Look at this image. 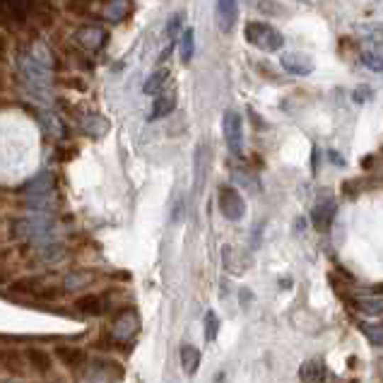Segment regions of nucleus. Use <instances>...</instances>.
<instances>
[{
    "instance_id": "14",
    "label": "nucleus",
    "mask_w": 383,
    "mask_h": 383,
    "mask_svg": "<svg viewBox=\"0 0 383 383\" xmlns=\"http://www.w3.org/2000/svg\"><path fill=\"white\" fill-rule=\"evenodd\" d=\"M29 17H34L39 27H51L56 20V5L51 0H29Z\"/></svg>"
},
{
    "instance_id": "41",
    "label": "nucleus",
    "mask_w": 383,
    "mask_h": 383,
    "mask_svg": "<svg viewBox=\"0 0 383 383\" xmlns=\"http://www.w3.org/2000/svg\"><path fill=\"white\" fill-rule=\"evenodd\" d=\"M8 56V41H5V36L0 34V60Z\"/></svg>"
},
{
    "instance_id": "12",
    "label": "nucleus",
    "mask_w": 383,
    "mask_h": 383,
    "mask_svg": "<svg viewBox=\"0 0 383 383\" xmlns=\"http://www.w3.org/2000/svg\"><path fill=\"white\" fill-rule=\"evenodd\" d=\"M333 215H335V200H333V198H321L318 203L313 205V210H311L313 227L321 229V232H326V229L331 227V222H333Z\"/></svg>"
},
{
    "instance_id": "36",
    "label": "nucleus",
    "mask_w": 383,
    "mask_h": 383,
    "mask_svg": "<svg viewBox=\"0 0 383 383\" xmlns=\"http://www.w3.org/2000/svg\"><path fill=\"white\" fill-rule=\"evenodd\" d=\"M181 24H184V12H179V15H172V20L167 24V34L169 36H176V32L181 29Z\"/></svg>"
},
{
    "instance_id": "9",
    "label": "nucleus",
    "mask_w": 383,
    "mask_h": 383,
    "mask_svg": "<svg viewBox=\"0 0 383 383\" xmlns=\"http://www.w3.org/2000/svg\"><path fill=\"white\" fill-rule=\"evenodd\" d=\"M0 367L5 369L10 376H17V379H24L27 376V360L17 348H0Z\"/></svg>"
},
{
    "instance_id": "15",
    "label": "nucleus",
    "mask_w": 383,
    "mask_h": 383,
    "mask_svg": "<svg viewBox=\"0 0 383 383\" xmlns=\"http://www.w3.org/2000/svg\"><path fill=\"white\" fill-rule=\"evenodd\" d=\"M236 15H239V5L236 0H217V24L224 34L234 32Z\"/></svg>"
},
{
    "instance_id": "29",
    "label": "nucleus",
    "mask_w": 383,
    "mask_h": 383,
    "mask_svg": "<svg viewBox=\"0 0 383 383\" xmlns=\"http://www.w3.org/2000/svg\"><path fill=\"white\" fill-rule=\"evenodd\" d=\"M36 258L41 260V263H60V260L65 258V246H60V244H48V246H41L39 248V253H36Z\"/></svg>"
},
{
    "instance_id": "33",
    "label": "nucleus",
    "mask_w": 383,
    "mask_h": 383,
    "mask_svg": "<svg viewBox=\"0 0 383 383\" xmlns=\"http://www.w3.org/2000/svg\"><path fill=\"white\" fill-rule=\"evenodd\" d=\"M94 8V0H65V10L70 15H89Z\"/></svg>"
},
{
    "instance_id": "31",
    "label": "nucleus",
    "mask_w": 383,
    "mask_h": 383,
    "mask_svg": "<svg viewBox=\"0 0 383 383\" xmlns=\"http://www.w3.org/2000/svg\"><path fill=\"white\" fill-rule=\"evenodd\" d=\"M179 46H181V60H184V63H191L193 46H196V32H193V29H184V32H181Z\"/></svg>"
},
{
    "instance_id": "5",
    "label": "nucleus",
    "mask_w": 383,
    "mask_h": 383,
    "mask_svg": "<svg viewBox=\"0 0 383 383\" xmlns=\"http://www.w3.org/2000/svg\"><path fill=\"white\" fill-rule=\"evenodd\" d=\"M222 131H224V140H227L229 152L239 157L241 152H244V121H241L239 111H234V109L224 111Z\"/></svg>"
},
{
    "instance_id": "16",
    "label": "nucleus",
    "mask_w": 383,
    "mask_h": 383,
    "mask_svg": "<svg viewBox=\"0 0 383 383\" xmlns=\"http://www.w3.org/2000/svg\"><path fill=\"white\" fill-rule=\"evenodd\" d=\"M24 360H27V367L32 369L36 376H46L51 372V355L41 348H27L24 350Z\"/></svg>"
},
{
    "instance_id": "25",
    "label": "nucleus",
    "mask_w": 383,
    "mask_h": 383,
    "mask_svg": "<svg viewBox=\"0 0 383 383\" xmlns=\"http://www.w3.org/2000/svg\"><path fill=\"white\" fill-rule=\"evenodd\" d=\"M131 8L133 5L128 3V0H109L104 10H101V15H104L109 22H121L131 15Z\"/></svg>"
},
{
    "instance_id": "22",
    "label": "nucleus",
    "mask_w": 383,
    "mask_h": 383,
    "mask_svg": "<svg viewBox=\"0 0 383 383\" xmlns=\"http://www.w3.org/2000/svg\"><path fill=\"white\" fill-rule=\"evenodd\" d=\"M39 123H41V128H44L46 135H51V138H63V135H65L63 121L58 118V113L48 111V109L39 111Z\"/></svg>"
},
{
    "instance_id": "27",
    "label": "nucleus",
    "mask_w": 383,
    "mask_h": 383,
    "mask_svg": "<svg viewBox=\"0 0 383 383\" xmlns=\"http://www.w3.org/2000/svg\"><path fill=\"white\" fill-rule=\"evenodd\" d=\"M10 292L12 294H20V296H36L41 294V279L39 277H22L17 282L10 284Z\"/></svg>"
},
{
    "instance_id": "2",
    "label": "nucleus",
    "mask_w": 383,
    "mask_h": 383,
    "mask_svg": "<svg viewBox=\"0 0 383 383\" xmlns=\"http://www.w3.org/2000/svg\"><path fill=\"white\" fill-rule=\"evenodd\" d=\"M244 36H246V41L251 46L260 48V51H267V53L279 51V48L284 46L282 32L272 27V24H267V22H258V20L248 22L244 27Z\"/></svg>"
},
{
    "instance_id": "21",
    "label": "nucleus",
    "mask_w": 383,
    "mask_h": 383,
    "mask_svg": "<svg viewBox=\"0 0 383 383\" xmlns=\"http://www.w3.org/2000/svg\"><path fill=\"white\" fill-rule=\"evenodd\" d=\"M176 109V92H162L157 94L155 104H152V113H150V121H157V118H164L169 116Z\"/></svg>"
},
{
    "instance_id": "35",
    "label": "nucleus",
    "mask_w": 383,
    "mask_h": 383,
    "mask_svg": "<svg viewBox=\"0 0 383 383\" xmlns=\"http://www.w3.org/2000/svg\"><path fill=\"white\" fill-rule=\"evenodd\" d=\"M217 331H220V321H217L215 311H208L205 313V340L212 343L217 338Z\"/></svg>"
},
{
    "instance_id": "37",
    "label": "nucleus",
    "mask_w": 383,
    "mask_h": 383,
    "mask_svg": "<svg viewBox=\"0 0 383 383\" xmlns=\"http://www.w3.org/2000/svg\"><path fill=\"white\" fill-rule=\"evenodd\" d=\"M60 84H65V87H70V89H77V92H84V89H87V84H84L80 77H63Z\"/></svg>"
},
{
    "instance_id": "40",
    "label": "nucleus",
    "mask_w": 383,
    "mask_h": 383,
    "mask_svg": "<svg viewBox=\"0 0 383 383\" xmlns=\"http://www.w3.org/2000/svg\"><path fill=\"white\" fill-rule=\"evenodd\" d=\"M260 10H263V12H284V8H279V5H275V3H272V5L260 3Z\"/></svg>"
},
{
    "instance_id": "30",
    "label": "nucleus",
    "mask_w": 383,
    "mask_h": 383,
    "mask_svg": "<svg viewBox=\"0 0 383 383\" xmlns=\"http://www.w3.org/2000/svg\"><path fill=\"white\" fill-rule=\"evenodd\" d=\"M169 80V70L167 68H160L155 70L152 75L148 77V82L143 84V92L145 94H160V89L164 87V82Z\"/></svg>"
},
{
    "instance_id": "20",
    "label": "nucleus",
    "mask_w": 383,
    "mask_h": 383,
    "mask_svg": "<svg viewBox=\"0 0 383 383\" xmlns=\"http://www.w3.org/2000/svg\"><path fill=\"white\" fill-rule=\"evenodd\" d=\"M92 369H94V376H101L106 381H121L123 379V367L113 360H94L92 362Z\"/></svg>"
},
{
    "instance_id": "42",
    "label": "nucleus",
    "mask_w": 383,
    "mask_h": 383,
    "mask_svg": "<svg viewBox=\"0 0 383 383\" xmlns=\"http://www.w3.org/2000/svg\"><path fill=\"white\" fill-rule=\"evenodd\" d=\"M5 89V75H3V70H0V92Z\"/></svg>"
},
{
    "instance_id": "11",
    "label": "nucleus",
    "mask_w": 383,
    "mask_h": 383,
    "mask_svg": "<svg viewBox=\"0 0 383 383\" xmlns=\"http://www.w3.org/2000/svg\"><path fill=\"white\" fill-rule=\"evenodd\" d=\"M282 68L287 70L289 75L306 77L313 72V60H311V56H306V53H284Z\"/></svg>"
},
{
    "instance_id": "38",
    "label": "nucleus",
    "mask_w": 383,
    "mask_h": 383,
    "mask_svg": "<svg viewBox=\"0 0 383 383\" xmlns=\"http://www.w3.org/2000/svg\"><path fill=\"white\" fill-rule=\"evenodd\" d=\"M75 155H77L75 148H60V150H58V160H60V162H68V160H72Z\"/></svg>"
},
{
    "instance_id": "28",
    "label": "nucleus",
    "mask_w": 383,
    "mask_h": 383,
    "mask_svg": "<svg viewBox=\"0 0 383 383\" xmlns=\"http://www.w3.org/2000/svg\"><path fill=\"white\" fill-rule=\"evenodd\" d=\"M357 32L364 41H369V44L374 46H383V24H376V22H367V24H360L357 27Z\"/></svg>"
},
{
    "instance_id": "4",
    "label": "nucleus",
    "mask_w": 383,
    "mask_h": 383,
    "mask_svg": "<svg viewBox=\"0 0 383 383\" xmlns=\"http://www.w3.org/2000/svg\"><path fill=\"white\" fill-rule=\"evenodd\" d=\"M217 205H220V212L227 217L229 222H241L246 217V200L234 186H222L220 188Z\"/></svg>"
},
{
    "instance_id": "7",
    "label": "nucleus",
    "mask_w": 383,
    "mask_h": 383,
    "mask_svg": "<svg viewBox=\"0 0 383 383\" xmlns=\"http://www.w3.org/2000/svg\"><path fill=\"white\" fill-rule=\"evenodd\" d=\"M75 41L84 48V51L96 53V51H101V48L106 46L109 34H106V29L96 27V24H87V27H80L75 32Z\"/></svg>"
},
{
    "instance_id": "17",
    "label": "nucleus",
    "mask_w": 383,
    "mask_h": 383,
    "mask_svg": "<svg viewBox=\"0 0 383 383\" xmlns=\"http://www.w3.org/2000/svg\"><path fill=\"white\" fill-rule=\"evenodd\" d=\"M350 304L355 311H360L364 316H381L383 313V296H374V294L355 296Z\"/></svg>"
},
{
    "instance_id": "32",
    "label": "nucleus",
    "mask_w": 383,
    "mask_h": 383,
    "mask_svg": "<svg viewBox=\"0 0 383 383\" xmlns=\"http://www.w3.org/2000/svg\"><path fill=\"white\" fill-rule=\"evenodd\" d=\"M362 333L369 343L376 345V348H381L383 345V326L381 323H362Z\"/></svg>"
},
{
    "instance_id": "3",
    "label": "nucleus",
    "mask_w": 383,
    "mask_h": 383,
    "mask_svg": "<svg viewBox=\"0 0 383 383\" xmlns=\"http://www.w3.org/2000/svg\"><path fill=\"white\" fill-rule=\"evenodd\" d=\"M29 20V0H0V27L17 32Z\"/></svg>"
},
{
    "instance_id": "34",
    "label": "nucleus",
    "mask_w": 383,
    "mask_h": 383,
    "mask_svg": "<svg viewBox=\"0 0 383 383\" xmlns=\"http://www.w3.org/2000/svg\"><path fill=\"white\" fill-rule=\"evenodd\" d=\"M362 63H364V68H369L374 72H383V56L379 51H364Z\"/></svg>"
},
{
    "instance_id": "8",
    "label": "nucleus",
    "mask_w": 383,
    "mask_h": 383,
    "mask_svg": "<svg viewBox=\"0 0 383 383\" xmlns=\"http://www.w3.org/2000/svg\"><path fill=\"white\" fill-rule=\"evenodd\" d=\"M208 167H210V150L205 143H200L193 155V193L200 196L208 181Z\"/></svg>"
},
{
    "instance_id": "18",
    "label": "nucleus",
    "mask_w": 383,
    "mask_h": 383,
    "mask_svg": "<svg viewBox=\"0 0 383 383\" xmlns=\"http://www.w3.org/2000/svg\"><path fill=\"white\" fill-rule=\"evenodd\" d=\"M94 282V272L92 270H70L65 272L63 277V289L65 292H77V289H84Z\"/></svg>"
},
{
    "instance_id": "6",
    "label": "nucleus",
    "mask_w": 383,
    "mask_h": 383,
    "mask_svg": "<svg viewBox=\"0 0 383 383\" xmlns=\"http://www.w3.org/2000/svg\"><path fill=\"white\" fill-rule=\"evenodd\" d=\"M138 331H140V318L133 309L121 311L111 323V335H113V340H118V343H128V340H133L138 335Z\"/></svg>"
},
{
    "instance_id": "39",
    "label": "nucleus",
    "mask_w": 383,
    "mask_h": 383,
    "mask_svg": "<svg viewBox=\"0 0 383 383\" xmlns=\"http://www.w3.org/2000/svg\"><path fill=\"white\" fill-rule=\"evenodd\" d=\"M369 96H372V89H369V87H360L355 92V101H367Z\"/></svg>"
},
{
    "instance_id": "13",
    "label": "nucleus",
    "mask_w": 383,
    "mask_h": 383,
    "mask_svg": "<svg viewBox=\"0 0 383 383\" xmlns=\"http://www.w3.org/2000/svg\"><path fill=\"white\" fill-rule=\"evenodd\" d=\"M53 355H56V360L68 369H80L82 364L87 362V352L82 348H75V345H58V348L53 350Z\"/></svg>"
},
{
    "instance_id": "1",
    "label": "nucleus",
    "mask_w": 383,
    "mask_h": 383,
    "mask_svg": "<svg viewBox=\"0 0 383 383\" xmlns=\"http://www.w3.org/2000/svg\"><path fill=\"white\" fill-rule=\"evenodd\" d=\"M17 68H20L22 82L27 87V92L39 99L41 104H51V87H53V70L46 68V65L36 63V60L29 56L27 48H22L20 56H17Z\"/></svg>"
},
{
    "instance_id": "19",
    "label": "nucleus",
    "mask_w": 383,
    "mask_h": 383,
    "mask_svg": "<svg viewBox=\"0 0 383 383\" xmlns=\"http://www.w3.org/2000/svg\"><path fill=\"white\" fill-rule=\"evenodd\" d=\"M75 309L77 313H82V316H101L104 313V309H106V304L104 299H101L99 294H84L80 296V299L75 301Z\"/></svg>"
},
{
    "instance_id": "26",
    "label": "nucleus",
    "mask_w": 383,
    "mask_h": 383,
    "mask_svg": "<svg viewBox=\"0 0 383 383\" xmlns=\"http://www.w3.org/2000/svg\"><path fill=\"white\" fill-rule=\"evenodd\" d=\"M179 357H181V367H184L186 376H196L200 367V350L193 348V345H184Z\"/></svg>"
},
{
    "instance_id": "24",
    "label": "nucleus",
    "mask_w": 383,
    "mask_h": 383,
    "mask_svg": "<svg viewBox=\"0 0 383 383\" xmlns=\"http://www.w3.org/2000/svg\"><path fill=\"white\" fill-rule=\"evenodd\" d=\"M80 126L89 138H101L109 133V121L104 116H99V113H89V116H84Z\"/></svg>"
},
{
    "instance_id": "10",
    "label": "nucleus",
    "mask_w": 383,
    "mask_h": 383,
    "mask_svg": "<svg viewBox=\"0 0 383 383\" xmlns=\"http://www.w3.org/2000/svg\"><path fill=\"white\" fill-rule=\"evenodd\" d=\"M56 193V181H53L51 172H41L36 174L27 186H24V200L29 198H41V196H51Z\"/></svg>"
},
{
    "instance_id": "23",
    "label": "nucleus",
    "mask_w": 383,
    "mask_h": 383,
    "mask_svg": "<svg viewBox=\"0 0 383 383\" xmlns=\"http://www.w3.org/2000/svg\"><path fill=\"white\" fill-rule=\"evenodd\" d=\"M299 379L304 383H323L326 381V367L316 360L304 362L301 369H299Z\"/></svg>"
},
{
    "instance_id": "43",
    "label": "nucleus",
    "mask_w": 383,
    "mask_h": 383,
    "mask_svg": "<svg viewBox=\"0 0 383 383\" xmlns=\"http://www.w3.org/2000/svg\"><path fill=\"white\" fill-rule=\"evenodd\" d=\"M381 376H383V360H381Z\"/></svg>"
}]
</instances>
